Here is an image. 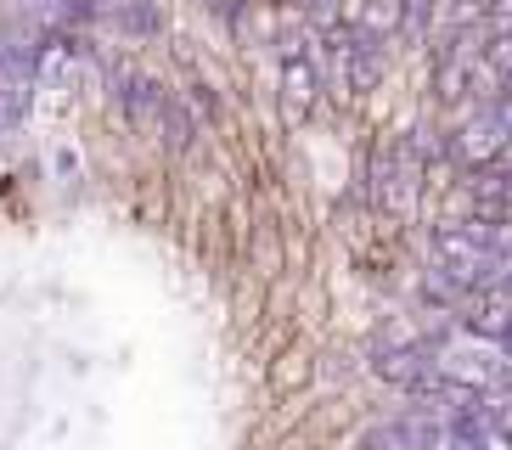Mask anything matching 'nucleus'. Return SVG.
Masks as SVG:
<instances>
[]
</instances>
